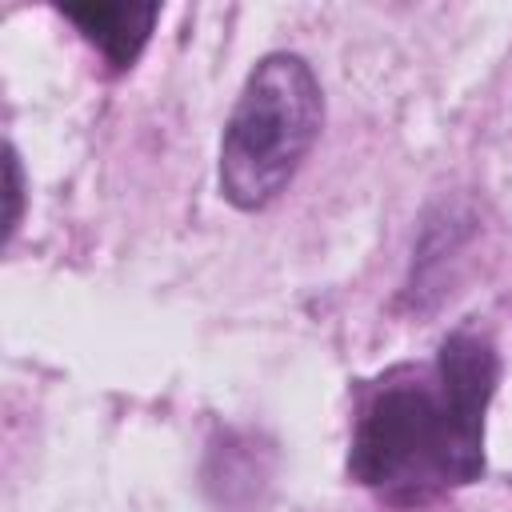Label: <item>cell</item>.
I'll return each instance as SVG.
<instances>
[{"label": "cell", "mask_w": 512, "mask_h": 512, "mask_svg": "<svg viewBox=\"0 0 512 512\" xmlns=\"http://www.w3.org/2000/svg\"><path fill=\"white\" fill-rule=\"evenodd\" d=\"M8 216H4V228L12 232L16 220H20V164H16V152L8 148Z\"/></svg>", "instance_id": "277c9868"}, {"label": "cell", "mask_w": 512, "mask_h": 512, "mask_svg": "<svg viewBox=\"0 0 512 512\" xmlns=\"http://www.w3.org/2000/svg\"><path fill=\"white\" fill-rule=\"evenodd\" d=\"M60 12L116 68H128L140 56V48L148 44V32H152V24L160 16L156 4H68Z\"/></svg>", "instance_id": "3957f363"}, {"label": "cell", "mask_w": 512, "mask_h": 512, "mask_svg": "<svg viewBox=\"0 0 512 512\" xmlns=\"http://www.w3.org/2000/svg\"><path fill=\"white\" fill-rule=\"evenodd\" d=\"M320 84L312 68L292 52L264 56L224 124L220 140V188L224 196L256 212L272 204L320 132Z\"/></svg>", "instance_id": "7a4b0ae2"}, {"label": "cell", "mask_w": 512, "mask_h": 512, "mask_svg": "<svg viewBox=\"0 0 512 512\" xmlns=\"http://www.w3.org/2000/svg\"><path fill=\"white\" fill-rule=\"evenodd\" d=\"M496 388V356L456 332L436 364L384 380L352 436V472L392 504H424L468 484L484 468V408Z\"/></svg>", "instance_id": "6da1fadb"}]
</instances>
